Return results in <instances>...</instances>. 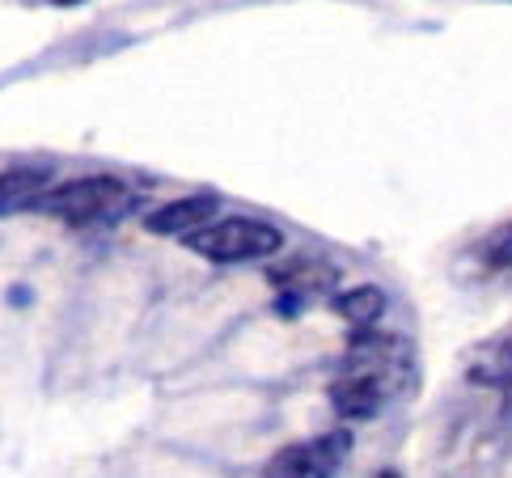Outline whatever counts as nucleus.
<instances>
[{
	"label": "nucleus",
	"instance_id": "nucleus-1",
	"mask_svg": "<svg viewBox=\"0 0 512 478\" xmlns=\"http://www.w3.org/2000/svg\"><path fill=\"white\" fill-rule=\"evenodd\" d=\"M136 208V191L127 187V178L115 174H85L68 182H51V187L34 199L30 212H43L64 225H115Z\"/></svg>",
	"mask_w": 512,
	"mask_h": 478
},
{
	"label": "nucleus",
	"instance_id": "nucleus-2",
	"mask_svg": "<svg viewBox=\"0 0 512 478\" xmlns=\"http://www.w3.org/2000/svg\"><path fill=\"white\" fill-rule=\"evenodd\" d=\"M187 250H195L208 263H259L284 250V229L259 216H221L212 225L195 229L187 237Z\"/></svg>",
	"mask_w": 512,
	"mask_h": 478
},
{
	"label": "nucleus",
	"instance_id": "nucleus-3",
	"mask_svg": "<svg viewBox=\"0 0 512 478\" xmlns=\"http://www.w3.org/2000/svg\"><path fill=\"white\" fill-rule=\"evenodd\" d=\"M216 208H221V195L216 191L182 195V199H170V204H161V208H153L149 216H144V229H149L153 237H182V242H187L195 229L212 225Z\"/></svg>",
	"mask_w": 512,
	"mask_h": 478
},
{
	"label": "nucleus",
	"instance_id": "nucleus-4",
	"mask_svg": "<svg viewBox=\"0 0 512 478\" xmlns=\"http://www.w3.org/2000/svg\"><path fill=\"white\" fill-rule=\"evenodd\" d=\"M394 394L381 385L377 377H364V373H339L335 385H331V407L343 415V419H373L381 407H386Z\"/></svg>",
	"mask_w": 512,
	"mask_h": 478
},
{
	"label": "nucleus",
	"instance_id": "nucleus-5",
	"mask_svg": "<svg viewBox=\"0 0 512 478\" xmlns=\"http://www.w3.org/2000/svg\"><path fill=\"white\" fill-rule=\"evenodd\" d=\"M47 187H51L47 165H13V170H0V216L30 212L34 199Z\"/></svg>",
	"mask_w": 512,
	"mask_h": 478
},
{
	"label": "nucleus",
	"instance_id": "nucleus-6",
	"mask_svg": "<svg viewBox=\"0 0 512 478\" xmlns=\"http://www.w3.org/2000/svg\"><path fill=\"white\" fill-rule=\"evenodd\" d=\"M335 314L356 326V330H369L381 314H386V292H381L377 284H360V288H347L335 297Z\"/></svg>",
	"mask_w": 512,
	"mask_h": 478
},
{
	"label": "nucleus",
	"instance_id": "nucleus-7",
	"mask_svg": "<svg viewBox=\"0 0 512 478\" xmlns=\"http://www.w3.org/2000/svg\"><path fill=\"white\" fill-rule=\"evenodd\" d=\"M466 377L474 385H508L512 381V335L479 347L474 360H470V369H466Z\"/></svg>",
	"mask_w": 512,
	"mask_h": 478
},
{
	"label": "nucleus",
	"instance_id": "nucleus-8",
	"mask_svg": "<svg viewBox=\"0 0 512 478\" xmlns=\"http://www.w3.org/2000/svg\"><path fill=\"white\" fill-rule=\"evenodd\" d=\"M347 453H352V432H322L309 440V462H314V478H335L347 462Z\"/></svg>",
	"mask_w": 512,
	"mask_h": 478
},
{
	"label": "nucleus",
	"instance_id": "nucleus-9",
	"mask_svg": "<svg viewBox=\"0 0 512 478\" xmlns=\"http://www.w3.org/2000/svg\"><path fill=\"white\" fill-rule=\"evenodd\" d=\"M259 478H314V462H309V440H301V445H284V449L263 466Z\"/></svg>",
	"mask_w": 512,
	"mask_h": 478
},
{
	"label": "nucleus",
	"instance_id": "nucleus-10",
	"mask_svg": "<svg viewBox=\"0 0 512 478\" xmlns=\"http://www.w3.org/2000/svg\"><path fill=\"white\" fill-rule=\"evenodd\" d=\"M487 259L491 263H512V225L504 229V233H496V237H491V254H487Z\"/></svg>",
	"mask_w": 512,
	"mask_h": 478
},
{
	"label": "nucleus",
	"instance_id": "nucleus-11",
	"mask_svg": "<svg viewBox=\"0 0 512 478\" xmlns=\"http://www.w3.org/2000/svg\"><path fill=\"white\" fill-rule=\"evenodd\" d=\"M47 5H60V9H77V5H85V0H47Z\"/></svg>",
	"mask_w": 512,
	"mask_h": 478
},
{
	"label": "nucleus",
	"instance_id": "nucleus-12",
	"mask_svg": "<svg viewBox=\"0 0 512 478\" xmlns=\"http://www.w3.org/2000/svg\"><path fill=\"white\" fill-rule=\"evenodd\" d=\"M377 478H398V474H394V470H381V474H377Z\"/></svg>",
	"mask_w": 512,
	"mask_h": 478
}]
</instances>
